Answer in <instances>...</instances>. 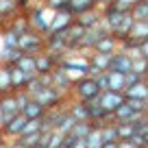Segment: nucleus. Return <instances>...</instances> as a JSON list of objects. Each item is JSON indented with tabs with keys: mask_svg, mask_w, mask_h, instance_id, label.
Listing matches in <instances>:
<instances>
[{
	"mask_svg": "<svg viewBox=\"0 0 148 148\" xmlns=\"http://www.w3.org/2000/svg\"><path fill=\"white\" fill-rule=\"evenodd\" d=\"M22 13L26 15L28 24H31V31L39 33V35H44V37L48 35V26H50V15H52V11L44 5V0L33 2V5L28 7L26 11H22Z\"/></svg>",
	"mask_w": 148,
	"mask_h": 148,
	"instance_id": "1",
	"label": "nucleus"
},
{
	"mask_svg": "<svg viewBox=\"0 0 148 148\" xmlns=\"http://www.w3.org/2000/svg\"><path fill=\"white\" fill-rule=\"evenodd\" d=\"M57 68L63 70L65 76L74 83V81H79V79H83V76H87L89 61H87V57H81V55H76V52H72V55H65L63 59L57 61Z\"/></svg>",
	"mask_w": 148,
	"mask_h": 148,
	"instance_id": "2",
	"label": "nucleus"
},
{
	"mask_svg": "<svg viewBox=\"0 0 148 148\" xmlns=\"http://www.w3.org/2000/svg\"><path fill=\"white\" fill-rule=\"evenodd\" d=\"M98 96H100V89H98L96 81H94L92 76H83V79L72 83V92H70V98H72V100L89 105V102H96Z\"/></svg>",
	"mask_w": 148,
	"mask_h": 148,
	"instance_id": "3",
	"label": "nucleus"
},
{
	"mask_svg": "<svg viewBox=\"0 0 148 148\" xmlns=\"http://www.w3.org/2000/svg\"><path fill=\"white\" fill-rule=\"evenodd\" d=\"M44 48H46V37L39 35V33L35 31H28L26 35H22L18 39V50L22 52V55H39V52H44Z\"/></svg>",
	"mask_w": 148,
	"mask_h": 148,
	"instance_id": "4",
	"label": "nucleus"
},
{
	"mask_svg": "<svg viewBox=\"0 0 148 148\" xmlns=\"http://www.w3.org/2000/svg\"><path fill=\"white\" fill-rule=\"evenodd\" d=\"M33 98H35V100L39 102L46 111L48 109H57V107H63V105H68V100H70L68 96H63V94H61L57 87H52V85H50V87L39 89Z\"/></svg>",
	"mask_w": 148,
	"mask_h": 148,
	"instance_id": "5",
	"label": "nucleus"
},
{
	"mask_svg": "<svg viewBox=\"0 0 148 148\" xmlns=\"http://www.w3.org/2000/svg\"><path fill=\"white\" fill-rule=\"evenodd\" d=\"M72 24H74V15L70 13V11H52L50 26H48V35H61V33H65Z\"/></svg>",
	"mask_w": 148,
	"mask_h": 148,
	"instance_id": "6",
	"label": "nucleus"
},
{
	"mask_svg": "<svg viewBox=\"0 0 148 148\" xmlns=\"http://www.w3.org/2000/svg\"><path fill=\"white\" fill-rule=\"evenodd\" d=\"M122 102H124V96H122L120 92H109V89H107V92H100V96H98V105H100L107 113H113Z\"/></svg>",
	"mask_w": 148,
	"mask_h": 148,
	"instance_id": "7",
	"label": "nucleus"
},
{
	"mask_svg": "<svg viewBox=\"0 0 148 148\" xmlns=\"http://www.w3.org/2000/svg\"><path fill=\"white\" fill-rule=\"evenodd\" d=\"M24 124H26V118L24 116H15L13 120L11 122H7L5 126H2V129H0V133L5 135L7 139H9V142H13V139H18L20 135H22V131H24Z\"/></svg>",
	"mask_w": 148,
	"mask_h": 148,
	"instance_id": "8",
	"label": "nucleus"
},
{
	"mask_svg": "<svg viewBox=\"0 0 148 148\" xmlns=\"http://www.w3.org/2000/svg\"><path fill=\"white\" fill-rule=\"evenodd\" d=\"M131 57L129 55H124V52H113V55L109 57V72H120V74H126V72H131Z\"/></svg>",
	"mask_w": 148,
	"mask_h": 148,
	"instance_id": "9",
	"label": "nucleus"
},
{
	"mask_svg": "<svg viewBox=\"0 0 148 148\" xmlns=\"http://www.w3.org/2000/svg\"><path fill=\"white\" fill-rule=\"evenodd\" d=\"M100 20H102V15H100V9H89V11H85V13L76 15V18H74V22L79 24L81 28L89 31V28L98 26V24H100Z\"/></svg>",
	"mask_w": 148,
	"mask_h": 148,
	"instance_id": "10",
	"label": "nucleus"
},
{
	"mask_svg": "<svg viewBox=\"0 0 148 148\" xmlns=\"http://www.w3.org/2000/svg\"><path fill=\"white\" fill-rule=\"evenodd\" d=\"M139 116H144V113H135L133 109L129 107V102H122L120 107H118L113 113H111V118H113V124H122V122H135Z\"/></svg>",
	"mask_w": 148,
	"mask_h": 148,
	"instance_id": "11",
	"label": "nucleus"
},
{
	"mask_svg": "<svg viewBox=\"0 0 148 148\" xmlns=\"http://www.w3.org/2000/svg\"><path fill=\"white\" fill-rule=\"evenodd\" d=\"M50 74H52V87H57L63 96L70 98V92H72V81L65 76V72L61 68H55Z\"/></svg>",
	"mask_w": 148,
	"mask_h": 148,
	"instance_id": "12",
	"label": "nucleus"
},
{
	"mask_svg": "<svg viewBox=\"0 0 148 148\" xmlns=\"http://www.w3.org/2000/svg\"><path fill=\"white\" fill-rule=\"evenodd\" d=\"M11 92H22V89L28 87V83H31V79H35L37 74H24L20 72L18 68H11Z\"/></svg>",
	"mask_w": 148,
	"mask_h": 148,
	"instance_id": "13",
	"label": "nucleus"
},
{
	"mask_svg": "<svg viewBox=\"0 0 148 148\" xmlns=\"http://www.w3.org/2000/svg\"><path fill=\"white\" fill-rule=\"evenodd\" d=\"M55 68H57V61L52 59L48 52H39V55H35V72H37V76L50 74Z\"/></svg>",
	"mask_w": 148,
	"mask_h": 148,
	"instance_id": "14",
	"label": "nucleus"
},
{
	"mask_svg": "<svg viewBox=\"0 0 148 148\" xmlns=\"http://www.w3.org/2000/svg\"><path fill=\"white\" fill-rule=\"evenodd\" d=\"M122 96H124V100H148V81L126 87L122 92Z\"/></svg>",
	"mask_w": 148,
	"mask_h": 148,
	"instance_id": "15",
	"label": "nucleus"
},
{
	"mask_svg": "<svg viewBox=\"0 0 148 148\" xmlns=\"http://www.w3.org/2000/svg\"><path fill=\"white\" fill-rule=\"evenodd\" d=\"M92 52H100V55L111 57L113 52H118V42H116V39H113L111 35H102L100 39H98V42L94 44Z\"/></svg>",
	"mask_w": 148,
	"mask_h": 148,
	"instance_id": "16",
	"label": "nucleus"
},
{
	"mask_svg": "<svg viewBox=\"0 0 148 148\" xmlns=\"http://www.w3.org/2000/svg\"><path fill=\"white\" fill-rule=\"evenodd\" d=\"M5 28H9V31H13L18 37H22V35H26L28 31H31V24H28V20H26V15L20 11L15 18H11L9 22H7V26Z\"/></svg>",
	"mask_w": 148,
	"mask_h": 148,
	"instance_id": "17",
	"label": "nucleus"
},
{
	"mask_svg": "<svg viewBox=\"0 0 148 148\" xmlns=\"http://www.w3.org/2000/svg\"><path fill=\"white\" fill-rule=\"evenodd\" d=\"M20 116H24L26 120H42V118L46 116V109H44V107L35 100V98H31V100H28V105L20 111Z\"/></svg>",
	"mask_w": 148,
	"mask_h": 148,
	"instance_id": "18",
	"label": "nucleus"
},
{
	"mask_svg": "<svg viewBox=\"0 0 148 148\" xmlns=\"http://www.w3.org/2000/svg\"><path fill=\"white\" fill-rule=\"evenodd\" d=\"M89 9H96V0H70L68 2V11L76 18V15L85 13Z\"/></svg>",
	"mask_w": 148,
	"mask_h": 148,
	"instance_id": "19",
	"label": "nucleus"
},
{
	"mask_svg": "<svg viewBox=\"0 0 148 148\" xmlns=\"http://www.w3.org/2000/svg\"><path fill=\"white\" fill-rule=\"evenodd\" d=\"M107 89L109 92H124V74L120 72H109L107 70Z\"/></svg>",
	"mask_w": 148,
	"mask_h": 148,
	"instance_id": "20",
	"label": "nucleus"
},
{
	"mask_svg": "<svg viewBox=\"0 0 148 148\" xmlns=\"http://www.w3.org/2000/svg\"><path fill=\"white\" fill-rule=\"evenodd\" d=\"M87 61H89V65H92V68L98 70V72H107V68H109V57H107V55H100V52H89Z\"/></svg>",
	"mask_w": 148,
	"mask_h": 148,
	"instance_id": "21",
	"label": "nucleus"
},
{
	"mask_svg": "<svg viewBox=\"0 0 148 148\" xmlns=\"http://www.w3.org/2000/svg\"><path fill=\"white\" fill-rule=\"evenodd\" d=\"M129 13L135 22H148V0H139Z\"/></svg>",
	"mask_w": 148,
	"mask_h": 148,
	"instance_id": "22",
	"label": "nucleus"
},
{
	"mask_svg": "<svg viewBox=\"0 0 148 148\" xmlns=\"http://www.w3.org/2000/svg\"><path fill=\"white\" fill-rule=\"evenodd\" d=\"M13 68H18L20 72H24V74H37L35 72V57L33 55H22Z\"/></svg>",
	"mask_w": 148,
	"mask_h": 148,
	"instance_id": "23",
	"label": "nucleus"
},
{
	"mask_svg": "<svg viewBox=\"0 0 148 148\" xmlns=\"http://www.w3.org/2000/svg\"><path fill=\"white\" fill-rule=\"evenodd\" d=\"M11 68L9 65H0V96L11 94Z\"/></svg>",
	"mask_w": 148,
	"mask_h": 148,
	"instance_id": "24",
	"label": "nucleus"
},
{
	"mask_svg": "<svg viewBox=\"0 0 148 148\" xmlns=\"http://www.w3.org/2000/svg\"><path fill=\"white\" fill-rule=\"evenodd\" d=\"M129 37H135V39H148V22H133L129 31Z\"/></svg>",
	"mask_w": 148,
	"mask_h": 148,
	"instance_id": "25",
	"label": "nucleus"
},
{
	"mask_svg": "<svg viewBox=\"0 0 148 148\" xmlns=\"http://www.w3.org/2000/svg\"><path fill=\"white\" fill-rule=\"evenodd\" d=\"M70 133H72L76 139H85L89 133H92V124H89V122H74V126H72Z\"/></svg>",
	"mask_w": 148,
	"mask_h": 148,
	"instance_id": "26",
	"label": "nucleus"
},
{
	"mask_svg": "<svg viewBox=\"0 0 148 148\" xmlns=\"http://www.w3.org/2000/svg\"><path fill=\"white\" fill-rule=\"evenodd\" d=\"M116 131H118V142L120 139H131L135 135V129L131 122H122V124H116Z\"/></svg>",
	"mask_w": 148,
	"mask_h": 148,
	"instance_id": "27",
	"label": "nucleus"
},
{
	"mask_svg": "<svg viewBox=\"0 0 148 148\" xmlns=\"http://www.w3.org/2000/svg\"><path fill=\"white\" fill-rule=\"evenodd\" d=\"M100 131V137H102V144L105 142H118V131H116V124H105Z\"/></svg>",
	"mask_w": 148,
	"mask_h": 148,
	"instance_id": "28",
	"label": "nucleus"
},
{
	"mask_svg": "<svg viewBox=\"0 0 148 148\" xmlns=\"http://www.w3.org/2000/svg\"><path fill=\"white\" fill-rule=\"evenodd\" d=\"M39 139H42V133H33V135H20L15 142L26 148H33V146H39Z\"/></svg>",
	"mask_w": 148,
	"mask_h": 148,
	"instance_id": "29",
	"label": "nucleus"
},
{
	"mask_svg": "<svg viewBox=\"0 0 148 148\" xmlns=\"http://www.w3.org/2000/svg\"><path fill=\"white\" fill-rule=\"evenodd\" d=\"M72 126H74V118L70 116L68 111H65V116L61 118V122H59V126H57V133H61V135H68L70 131H72Z\"/></svg>",
	"mask_w": 148,
	"mask_h": 148,
	"instance_id": "30",
	"label": "nucleus"
},
{
	"mask_svg": "<svg viewBox=\"0 0 148 148\" xmlns=\"http://www.w3.org/2000/svg\"><path fill=\"white\" fill-rule=\"evenodd\" d=\"M131 72L139 76H148V59H133L131 61Z\"/></svg>",
	"mask_w": 148,
	"mask_h": 148,
	"instance_id": "31",
	"label": "nucleus"
},
{
	"mask_svg": "<svg viewBox=\"0 0 148 148\" xmlns=\"http://www.w3.org/2000/svg\"><path fill=\"white\" fill-rule=\"evenodd\" d=\"M83 142H85V148H100V144H102L100 131H98V129H92V133H89Z\"/></svg>",
	"mask_w": 148,
	"mask_h": 148,
	"instance_id": "32",
	"label": "nucleus"
},
{
	"mask_svg": "<svg viewBox=\"0 0 148 148\" xmlns=\"http://www.w3.org/2000/svg\"><path fill=\"white\" fill-rule=\"evenodd\" d=\"M13 98H15V105H18V111H22L24 107L28 105V100H31V94L26 92V89H22V92H13Z\"/></svg>",
	"mask_w": 148,
	"mask_h": 148,
	"instance_id": "33",
	"label": "nucleus"
},
{
	"mask_svg": "<svg viewBox=\"0 0 148 148\" xmlns=\"http://www.w3.org/2000/svg\"><path fill=\"white\" fill-rule=\"evenodd\" d=\"M33 133H42V120H26L22 135H33Z\"/></svg>",
	"mask_w": 148,
	"mask_h": 148,
	"instance_id": "34",
	"label": "nucleus"
},
{
	"mask_svg": "<svg viewBox=\"0 0 148 148\" xmlns=\"http://www.w3.org/2000/svg\"><path fill=\"white\" fill-rule=\"evenodd\" d=\"M142 81H148V76H139V74H135V72H126L124 74V89L131 87V85L142 83Z\"/></svg>",
	"mask_w": 148,
	"mask_h": 148,
	"instance_id": "35",
	"label": "nucleus"
},
{
	"mask_svg": "<svg viewBox=\"0 0 148 148\" xmlns=\"http://www.w3.org/2000/svg\"><path fill=\"white\" fill-rule=\"evenodd\" d=\"M68 2L70 0H44V5L50 11H68Z\"/></svg>",
	"mask_w": 148,
	"mask_h": 148,
	"instance_id": "36",
	"label": "nucleus"
},
{
	"mask_svg": "<svg viewBox=\"0 0 148 148\" xmlns=\"http://www.w3.org/2000/svg\"><path fill=\"white\" fill-rule=\"evenodd\" d=\"M135 113H148V100H126Z\"/></svg>",
	"mask_w": 148,
	"mask_h": 148,
	"instance_id": "37",
	"label": "nucleus"
},
{
	"mask_svg": "<svg viewBox=\"0 0 148 148\" xmlns=\"http://www.w3.org/2000/svg\"><path fill=\"white\" fill-rule=\"evenodd\" d=\"M137 2H139V0H116L113 5H116V9H120L122 13H129V11L133 9Z\"/></svg>",
	"mask_w": 148,
	"mask_h": 148,
	"instance_id": "38",
	"label": "nucleus"
},
{
	"mask_svg": "<svg viewBox=\"0 0 148 148\" xmlns=\"http://www.w3.org/2000/svg\"><path fill=\"white\" fill-rule=\"evenodd\" d=\"M118 148H139V146H135L131 139H120V142H118Z\"/></svg>",
	"mask_w": 148,
	"mask_h": 148,
	"instance_id": "39",
	"label": "nucleus"
},
{
	"mask_svg": "<svg viewBox=\"0 0 148 148\" xmlns=\"http://www.w3.org/2000/svg\"><path fill=\"white\" fill-rule=\"evenodd\" d=\"M0 148H9V139H7L2 133H0Z\"/></svg>",
	"mask_w": 148,
	"mask_h": 148,
	"instance_id": "40",
	"label": "nucleus"
},
{
	"mask_svg": "<svg viewBox=\"0 0 148 148\" xmlns=\"http://www.w3.org/2000/svg\"><path fill=\"white\" fill-rule=\"evenodd\" d=\"M72 148H85V142H83V139H76V144H74Z\"/></svg>",
	"mask_w": 148,
	"mask_h": 148,
	"instance_id": "41",
	"label": "nucleus"
},
{
	"mask_svg": "<svg viewBox=\"0 0 148 148\" xmlns=\"http://www.w3.org/2000/svg\"><path fill=\"white\" fill-rule=\"evenodd\" d=\"M0 129H2V109H0Z\"/></svg>",
	"mask_w": 148,
	"mask_h": 148,
	"instance_id": "42",
	"label": "nucleus"
},
{
	"mask_svg": "<svg viewBox=\"0 0 148 148\" xmlns=\"http://www.w3.org/2000/svg\"><path fill=\"white\" fill-rule=\"evenodd\" d=\"M33 148H44V146H33Z\"/></svg>",
	"mask_w": 148,
	"mask_h": 148,
	"instance_id": "43",
	"label": "nucleus"
}]
</instances>
